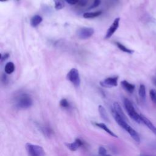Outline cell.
I'll return each instance as SVG.
<instances>
[{
  "label": "cell",
  "mask_w": 156,
  "mask_h": 156,
  "mask_svg": "<svg viewBox=\"0 0 156 156\" xmlns=\"http://www.w3.org/2000/svg\"><path fill=\"white\" fill-rule=\"evenodd\" d=\"M32 105V99L27 93H22L15 99V106L20 109H26Z\"/></svg>",
  "instance_id": "6da1fadb"
},
{
  "label": "cell",
  "mask_w": 156,
  "mask_h": 156,
  "mask_svg": "<svg viewBox=\"0 0 156 156\" xmlns=\"http://www.w3.org/2000/svg\"><path fill=\"white\" fill-rule=\"evenodd\" d=\"M123 103L126 112L128 114V115L129 116V117L137 123L139 124L142 123L140 114L137 113L132 103L127 98L124 99Z\"/></svg>",
  "instance_id": "7a4b0ae2"
},
{
  "label": "cell",
  "mask_w": 156,
  "mask_h": 156,
  "mask_svg": "<svg viewBox=\"0 0 156 156\" xmlns=\"http://www.w3.org/2000/svg\"><path fill=\"white\" fill-rule=\"evenodd\" d=\"M25 147L29 156H45L46 155L44 149L39 145L26 143Z\"/></svg>",
  "instance_id": "3957f363"
},
{
  "label": "cell",
  "mask_w": 156,
  "mask_h": 156,
  "mask_svg": "<svg viewBox=\"0 0 156 156\" xmlns=\"http://www.w3.org/2000/svg\"><path fill=\"white\" fill-rule=\"evenodd\" d=\"M67 79L76 87H79L81 84V78L79 71L76 68H72L68 72L67 76Z\"/></svg>",
  "instance_id": "277c9868"
},
{
  "label": "cell",
  "mask_w": 156,
  "mask_h": 156,
  "mask_svg": "<svg viewBox=\"0 0 156 156\" xmlns=\"http://www.w3.org/2000/svg\"><path fill=\"white\" fill-rule=\"evenodd\" d=\"M95 31L91 27H81L77 31V35L81 39H87L93 35Z\"/></svg>",
  "instance_id": "5b68a950"
},
{
  "label": "cell",
  "mask_w": 156,
  "mask_h": 156,
  "mask_svg": "<svg viewBox=\"0 0 156 156\" xmlns=\"http://www.w3.org/2000/svg\"><path fill=\"white\" fill-rule=\"evenodd\" d=\"M118 76L110 77L100 82V85L105 88H111L116 87L118 85Z\"/></svg>",
  "instance_id": "8992f818"
},
{
  "label": "cell",
  "mask_w": 156,
  "mask_h": 156,
  "mask_svg": "<svg viewBox=\"0 0 156 156\" xmlns=\"http://www.w3.org/2000/svg\"><path fill=\"white\" fill-rule=\"evenodd\" d=\"M120 18H115L113 23L111 24V26L109 27V28L107 31V32L105 36V39H107L111 38V37L114 35V34L116 32V31L118 28L119 24H120Z\"/></svg>",
  "instance_id": "52a82bcc"
},
{
  "label": "cell",
  "mask_w": 156,
  "mask_h": 156,
  "mask_svg": "<svg viewBox=\"0 0 156 156\" xmlns=\"http://www.w3.org/2000/svg\"><path fill=\"white\" fill-rule=\"evenodd\" d=\"M140 117L142 120V123L145 124L154 134L156 135V127L152 123V122L150 120H148L146 116H144L142 114H140Z\"/></svg>",
  "instance_id": "ba28073f"
},
{
  "label": "cell",
  "mask_w": 156,
  "mask_h": 156,
  "mask_svg": "<svg viewBox=\"0 0 156 156\" xmlns=\"http://www.w3.org/2000/svg\"><path fill=\"white\" fill-rule=\"evenodd\" d=\"M83 144L84 143L82 140H81L79 139H77L74 142L67 144V146L70 151H75Z\"/></svg>",
  "instance_id": "9c48e42d"
},
{
  "label": "cell",
  "mask_w": 156,
  "mask_h": 156,
  "mask_svg": "<svg viewBox=\"0 0 156 156\" xmlns=\"http://www.w3.org/2000/svg\"><path fill=\"white\" fill-rule=\"evenodd\" d=\"M121 85L122 86V87L126 90L127 91V92H129L130 93H132L134 92V91L135 90V85L129 83V82H127L126 80H124L123 81L121 82Z\"/></svg>",
  "instance_id": "30bf717a"
},
{
  "label": "cell",
  "mask_w": 156,
  "mask_h": 156,
  "mask_svg": "<svg viewBox=\"0 0 156 156\" xmlns=\"http://www.w3.org/2000/svg\"><path fill=\"white\" fill-rule=\"evenodd\" d=\"M113 110L117 114H118L120 116H121L123 118H124V120L127 121V118H126L124 112L123 111L121 106L118 103L115 102L114 103V104H113Z\"/></svg>",
  "instance_id": "8fae6325"
},
{
  "label": "cell",
  "mask_w": 156,
  "mask_h": 156,
  "mask_svg": "<svg viewBox=\"0 0 156 156\" xmlns=\"http://www.w3.org/2000/svg\"><path fill=\"white\" fill-rule=\"evenodd\" d=\"M95 124L99 128H100V129H103L105 132H106L107 134H109L110 135L112 136V137H115V138H118V136L114 134L111 129H109V128L107 127V126L104 124V123H95Z\"/></svg>",
  "instance_id": "7c38bea8"
},
{
  "label": "cell",
  "mask_w": 156,
  "mask_h": 156,
  "mask_svg": "<svg viewBox=\"0 0 156 156\" xmlns=\"http://www.w3.org/2000/svg\"><path fill=\"white\" fill-rule=\"evenodd\" d=\"M98 111H99V113L101 117L103 119V120H104L106 122L110 121L107 112L106 111V109L104 108V107H103L101 105H99L98 107Z\"/></svg>",
  "instance_id": "4fadbf2b"
},
{
  "label": "cell",
  "mask_w": 156,
  "mask_h": 156,
  "mask_svg": "<svg viewBox=\"0 0 156 156\" xmlns=\"http://www.w3.org/2000/svg\"><path fill=\"white\" fill-rule=\"evenodd\" d=\"M42 20L43 19L41 16L38 15H34V17H32V18L31 19V25L34 27H37L41 23Z\"/></svg>",
  "instance_id": "5bb4252c"
},
{
  "label": "cell",
  "mask_w": 156,
  "mask_h": 156,
  "mask_svg": "<svg viewBox=\"0 0 156 156\" xmlns=\"http://www.w3.org/2000/svg\"><path fill=\"white\" fill-rule=\"evenodd\" d=\"M102 14V11H96L93 12H86L83 14V17L84 18H88V19H90V18H95L96 17H98Z\"/></svg>",
  "instance_id": "9a60e30c"
},
{
  "label": "cell",
  "mask_w": 156,
  "mask_h": 156,
  "mask_svg": "<svg viewBox=\"0 0 156 156\" xmlns=\"http://www.w3.org/2000/svg\"><path fill=\"white\" fill-rule=\"evenodd\" d=\"M127 132L129 133V134L131 135L132 138L137 143H139L140 142V138L139 134L137 133L133 128L131 127L130 128V129L127 131Z\"/></svg>",
  "instance_id": "2e32d148"
},
{
  "label": "cell",
  "mask_w": 156,
  "mask_h": 156,
  "mask_svg": "<svg viewBox=\"0 0 156 156\" xmlns=\"http://www.w3.org/2000/svg\"><path fill=\"white\" fill-rule=\"evenodd\" d=\"M15 70V65L14 63L9 62L6 63V65H5L4 67V71L6 74L11 75L14 71Z\"/></svg>",
  "instance_id": "e0dca14e"
},
{
  "label": "cell",
  "mask_w": 156,
  "mask_h": 156,
  "mask_svg": "<svg viewBox=\"0 0 156 156\" xmlns=\"http://www.w3.org/2000/svg\"><path fill=\"white\" fill-rule=\"evenodd\" d=\"M116 45L117 46V47L120 49L121 51L124 52H126V53H128V54H132L134 51L133 50H131L129 48H126L124 45H123V44L119 43V42H116Z\"/></svg>",
  "instance_id": "ac0fdd59"
},
{
  "label": "cell",
  "mask_w": 156,
  "mask_h": 156,
  "mask_svg": "<svg viewBox=\"0 0 156 156\" xmlns=\"http://www.w3.org/2000/svg\"><path fill=\"white\" fill-rule=\"evenodd\" d=\"M139 95L140 98L143 100H144L146 99V87L144 85L140 84L139 89Z\"/></svg>",
  "instance_id": "d6986e66"
},
{
  "label": "cell",
  "mask_w": 156,
  "mask_h": 156,
  "mask_svg": "<svg viewBox=\"0 0 156 156\" xmlns=\"http://www.w3.org/2000/svg\"><path fill=\"white\" fill-rule=\"evenodd\" d=\"M55 4V9L56 10H61L65 7V2L63 0H54Z\"/></svg>",
  "instance_id": "ffe728a7"
},
{
  "label": "cell",
  "mask_w": 156,
  "mask_h": 156,
  "mask_svg": "<svg viewBox=\"0 0 156 156\" xmlns=\"http://www.w3.org/2000/svg\"><path fill=\"white\" fill-rule=\"evenodd\" d=\"M65 1H67V3L71 5L79 3L82 6H84L85 4H86L87 0H65Z\"/></svg>",
  "instance_id": "44dd1931"
},
{
  "label": "cell",
  "mask_w": 156,
  "mask_h": 156,
  "mask_svg": "<svg viewBox=\"0 0 156 156\" xmlns=\"http://www.w3.org/2000/svg\"><path fill=\"white\" fill-rule=\"evenodd\" d=\"M60 106L63 109H68L70 107V103L67 99L63 98L60 100Z\"/></svg>",
  "instance_id": "7402d4cb"
},
{
  "label": "cell",
  "mask_w": 156,
  "mask_h": 156,
  "mask_svg": "<svg viewBox=\"0 0 156 156\" xmlns=\"http://www.w3.org/2000/svg\"><path fill=\"white\" fill-rule=\"evenodd\" d=\"M150 96L152 103L156 104V90L151 89L150 91Z\"/></svg>",
  "instance_id": "603a6c76"
},
{
  "label": "cell",
  "mask_w": 156,
  "mask_h": 156,
  "mask_svg": "<svg viewBox=\"0 0 156 156\" xmlns=\"http://www.w3.org/2000/svg\"><path fill=\"white\" fill-rule=\"evenodd\" d=\"M98 153L100 156L105 155L107 154V150L103 146H100L98 150Z\"/></svg>",
  "instance_id": "cb8c5ba5"
},
{
  "label": "cell",
  "mask_w": 156,
  "mask_h": 156,
  "mask_svg": "<svg viewBox=\"0 0 156 156\" xmlns=\"http://www.w3.org/2000/svg\"><path fill=\"white\" fill-rule=\"evenodd\" d=\"M100 3H101V0H94L93 4L90 6V9H93V8L97 7L98 6H99Z\"/></svg>",
  "instance_id": "d4e9b609"
},
{
  "label": "cell",
  "mask_w": 156,
  "mask_h": 156,
  "mask_svg": "<svg viewBox=\"0 0 156 156\" xmlns=\"http://www.w3.org/2000/svg\"><path fill=\"white\" fill-rule=\"evenodd\" d=\"M9 56V54L8 53H5V54H4V55H1V62H3L4 60H6V59H7Z\"/></svg>",
  "instance_id": "484cf974"
},
{
  "label": "cell",
  "mask_w": 156,
  "mask_h": 156,
  "mask_svg": "<svg viewBox=\"0 0 156 156\" xmlns=\"http://www.w3.org/2000/svg\"><path fill=\"white\" fill-rule=\"evenodd\" d=\"M4 78H3L2 79V81H3V82H4V83H6V82H7V77L6 76V75H3V76Z\"/></svg>",
  "instance_id": "4316f807"
},
{
  "label": "cell",
  "mask_w": 156,
  "mask_h": 156,
  "mask_svg": "<svg viewBox=\"0 0 156 156\" xmlns=\"http://www.w3.org/2000/svg\"><path fill=\"white\" fill-rule=\"evenodd\" d=\"M152 82H153V84L156 86V78H154L152 79Z\"/></svg>",
  "instance_id": "83f0119b"
},
{
  "label": "cell",
  "mask_w": 156,
  "mask_h": 156,
  "mask_svg": "<svg viewBox=\"0 0 156 156\" xmlns=\"http://www.w3.org/2000/svg\"><path fill=\"white\" fill-rule=\"evenodd\" d=\"M8 1V0H0V1L1 2H5V1Z\"/></svg>",
  "instance_id": "f1b7e54d"
},
{
  "label": "cell",
  "mask_w": 156,
  "mask_h": 156,
  "mask_svg": "<svg viewBox=\"0 0 156 156\" xmlns=\"http://www.w3.org/2000/svg\"><path fill=\"white\" fill-rule=\"evenodd\" d=\"M142 156H148V155H142Z\"/></svg>",
  "instance_id": "f546056e"
}]
</instances>
